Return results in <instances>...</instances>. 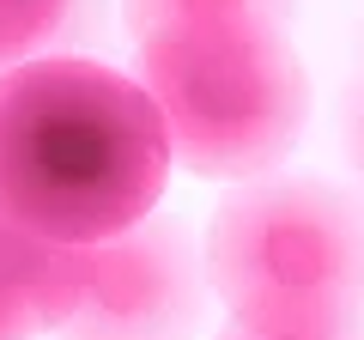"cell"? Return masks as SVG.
<instances>
[{
	"label": "cell",
	"instance_id": "cell-1",
	"mask_svg": "<svg viewBox=\"0 0 364 340\" xmlns=\"http://www.w3.org/2000/svg\"><path fill=\"white\" fill-rule=\"evenodd\" d=\"M170 146L152 97L122 67L85 55L0 73V207L37 237L97 249L152 219Z\"/></svg>",
	"mask_w": 364,
	"mask_h": 340
},
{
	"label": "cell",
	"instance_id": "cell-2",
	"mask_svg": "<svg viewBox=\"0 0 364 340\" xmlns=\"http://www.w3.org/2000/svg\"><path fill=\"white\" fill-rule=\"evenodd\" d=\"M134 79L152 97L164 146L207 183H255L310 128V67L279 25L207 18L134 43Z\"/></svg>",
	"mask_w": 364,
	"mask_h": 340
},
{
	"label": "cell",
	"instance_id": "cell-3",
	"mask_svg": "<svg viewBox=\"0 0 364 340\" xmlns=\"http://www.w3.org/2000/svg\"><path fill=\"white\" fill-rule=\"evenodd\" d=\"M207 286L261 334H352L364 316V207L322 176H255L213 207Z\"/></svg>",
	"mask_w": 364,
	"mask_h": 340
},
{
	"label": "cell",
	"instance_id": "cell-4",
	"mask_svg": "<svg viewBox=\"0 0 364 340\" xmlns=\"http://www.w3.org/2000/svg\"><path fill=\"white\" fill-rule=\"evenodd\" d=\"M213 286L195 225L140 219L91 249V280L61 340H195L207 328Z\"/></svg>",
	"mask_w": 364,
	"mask_h": 340
},
{
	"label": "cell",
	"instance_id": "cell-5",
	"mask_svg": "<svg viewBox=\"0 0 364 340\" xmlns=\"http://www.w3.org/2000/svg\"><path fill=\"white\" fill-rule=\"evenodd\" d=\"M91 280V249L37 237L0 207V340H43L73 322Z\"/></svg>",
	"mask_w": 364,
	"mask_h": 340
},
{
	"label": "cell",
	"instance_id": "cell-6",
	"mask_svg": "<svg viewBox=\"0 0 364 340\" xmlns=\"http://www.w3.org/2000/svg\"><path fill=\"white\" fill-rule=\"evenodd\" d=\"M79 18H85V0H0V73L55 55Z\"/></svg>",
	"mask_w": 364,
	"mask_h": 340
},
{
	"label": "cell",
	"instance_id": "cell-7",
	"mask_svg": "<svg viewBox=\"0 0 364 340\" xmlns=\"http://www.w3.org/2000/svg\"><path fill=\"white\" fill-rule=\"evenodd\" d=\"M291 13H298V0H122L134 43L170 25H207V18H261V25L291 31Z\"/></svg>",
	"mask_w": 364,
	"mask_h": 340
},
{
	"label": "cell",
	"instance_id": "cell-8",
	"mask_svg": "<svg viewBox=\"0 0 364 340\" xmlns=\"http://www.w3.org/2000/svg\"><path fill=\"white\" fill-rule=\"evenodd\" d=\"M219 340H358V328L352 334H261V328H243V322H225Z\"/></svg>",
	"mask_w": 364,
	"mask_h": 340
}]
</instances>
